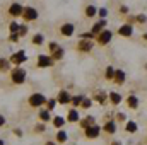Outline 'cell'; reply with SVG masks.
<instances>
[{
    "mask_svg": "<svg viewBox=\"0 0 147 145\" xmlns=\"http://www.w3.org/2000/svg\"><path fill=\"white\" fill-rule=\"evenodd\" d=\"M26 77H28V72H26V68H22V67H14V68L10 70V80H12V84H16V85L24 84V82H26Z\"/></svg>",
    "mask_w": 147,
    "mask_h": 145,
    "instance_id": "1",
    "label": "cell"
},
{
    "mask_svg": "<svg viewBox=\"0 0 147 145\" xmlns=\"http://www.w3.org/2000/svg\"><path fill=\"white\" fill-rule=\"evenodd\" d=\"M48 55L53 58V62H57V60H62L63 58V55H65V50L58 44V43H55V41H51V43H48Z\"/></svg>",
    "mask_w": 147,
    "mask_h": 145,
    "instance_id": "2",
    "label": "cell"
},
{
    "mask_svg": "<svg viewBox=\"0 0 147 145\" xmlns=\"http://www.w3.org/2000/svg\"><path fill=\"white\" fill-rule=\"evenodd\" d=\"M46 96L45 94H41V92H33L29 97H28V104L31 106V108H43L45 104H46Z\"/></svg>",
    "mask_w": 147,
    "mask_h": 145,
    "instance_id": "3",
    "label": "cell"
},
{
    "mask_svg": "<svg viewBox=\"0 0 147 145\" xmlns=\"http://www.w3.org/2000/svg\"><path fill=\"white\" fill-rule=\"evenodd\" d=\"M9 62H10V63H12L14 67H21L22 63H26V62H28V55H26V51H24V50L14 51V53L10 55Z\"/></svg>",
    "mask_w": 147,
    "mask_h": 145,
    "instance_id": "4",
    "label": "cell"
},
{
    "mask_svg": "<svg viewBox=\"0 0 147 145\" xmlns=\"http://www.w3.org/2000/svg\"><path fill=\"white\" fill-rule=\"evenodd\" d=\"M111 39H113V31H110V29H103L101 34L96 36V43H98L99 46H106V44H110Z\"/></svg>",
    "mask_w": 147,
    "mask_h": 145,
    "instance_id": "5",
    "label": "cell"
},
{
    "mask_svg": "<svg viewBox=\"0 0 147 145\" xmlns=\"http://www.w3.org/2000/svg\"><path fill=\"white\" fill-rule=\"evenodd\" d=\"M38 17H39V14H38V10L34 7H24V10H22V19L26 21V22H33V21H36Z\"/></svg>",
    "mask_w": 147,
    "mask_h": 145,
    "instance_id": "6",
    "label": "cell"
},
{
    "mask_svg": "<svg viewBox=\"0 0 147 145\" xmlns=\"http://www.w3.org/2000/svg\"><path fill=\"white\" fill-rule=\"evenodd\" d=\"M101 126L96 123V125H92V126H89V128H86L84 130V137L86 138H89V140H94V138H98L99 135H101Z\"/></svg>",
    "mask_w": 147,
    "mask_h": 145,
    "instance_id": "7",
    "label": "cell"
},
{
    "mask_svg": "<svg viewBox=\"0 0 147 145\" xmlns=\"http://www.w3.org/2000/svg\"><path fill=\"white\" fill-rule=\"evenodd\" d=\"M53 58L50 55H38V62H36V67L38 68H50L53 67Z\"/></svg>",
    "mask_w": 147,
    "mask_h": 145,
    "instance_id": "8",
    "label": "cell"
},
{
    "mask_svg": "<svg viewBox=\"0 0 147 145\" xmlns=\"http://www.w3.org/2000/svg\"><path fill=\"white\" fill-rule=\"evenodd\" d=\"M70 101H72V94H70L67 89H62V91L57 94V103H58V104L67 106V104H70Z\"/></svg>",
    "mask_w": 147,
    "mask_h": 145,
    "instance_id": "9",
    "label": "cell"
},
{
    "mask_svg": "<svg viewBox=\"0 0 147 145\" xmlns=\"http://www.w3.org/2000/svg\"><path fill=\"white\" fill-rule=\"evenodd\" d=\"M92 48H94V41H87V39L77 41V51H80V53H89Z\"/></svg>",
    "mask_w": 147,
    "mask_h": 145,
    "instance_id": "10",
    "label": "cell"
},
{
    "mask_svg": "<svg viewBox=\"0 0 147 145\" xmlns=\"http://www.w3.org/2000/svg\"><path fill=\"white\" fill-rule=\"evenodd\" d=\"M22 10H24V7H22L19 2H14V3H10V7H9V15H10V17H22Z\"/></svg>",
    "mask_w": 147,
    "mask_h": 145,
    "instance_id": "11",
    "label": "cell"
},
{
    "mask_svg": "<svg viewBox=\"0 0 147 145\" xmlns=\"http://www.w3.org/2000/svg\"><path fill=\"white\" fill-rule=\"evenodd\" d=\"M60 34L65 38H70L75 34V26H74L72 22H65V24H62L60 26Z\"/></svg>",
    "mask_w": 147,
    "mask_h": 145,
    "instance_id": "12",
    "label": "cell"
},
{
    "mask_svg": "<svg viewBox=\"0 0 147 145\" xmlns=\"http://www.w3.org/2000/svg\"><path fill=\"white\" fill-rule=\"evenodd\" d=\"M125 80H127V73H125V70H121V68H115L113 82H115L116 85H123V84H125Z\"/></svg>",
    "mask_w": 147,
    "mask_h": 145,
    "instance_id": "13",
    "label": "cell"
},
{
    "mask_svg": "<svg viewBox=\"0 0 147 145\" xmlns=\"http://www.w3.org/2000/svg\"><path fill=\"white\" fill-rule=\"evenodd\" d=\"M101 130H103L105 133H108V135H115L116 130H118L116 121H115V119H111V121H105V125L101 126Z\"/></svg>",
    "mask_w": 147,
    "mask_h": 145,
    "instance_id": "14",
    "label": "cell"
},
{
    "mask_svg": "<svg viewBox=\"0 0 147 145\" xmlns=\"http://www.w3.org/2000/svg\"><path fill=\"white\" fill-rule=\"evenodd\" d=\"M118 36H123V38H130L134 34V26H130V24H121L120 28H118Z\"/></svg>",
    "mask_w": 147,
    "mask_h": 145,
    "instance_id": "15",
    "label": "cell"
},
{
    "mask_svg": "<svg viewBox=\"0 0 147 145\" xmlns=\"http://www.w3.org/2000/svg\"><path fill=\"white\" fill-rule=\"evenodd\" d=\"M92 101H96L98 104L105 106V104L108 103V92H105V91H98V92L92 96Z\"/></svg>",
    "mask_w": 147,
    "mask_h": 145,
    "instance_id": "16",
    "label": "cell"
},
{
    "mask_svg": "<svg viewBox=\"0 0 147 145\" xmlns=\"http://www.w3.org/2000/svg\"><path fill=\"white\" fill-rule=\"evenodd\" d=\"M79 125H80V128H82V130H86V128H89V126L96 125V118H94L92 114H87L86 118H80Z\"/></svg>",
    "mask_w": 147,
    "mask_h": 145,
    "instance_id": "17",
    "label": "cell"
},
{
    "mask_svg": "<svg viewBox=\"0 0 147 145\" xmlns=\"http://www.w3.org/2000/svg\"><path fill=\"white\" fill-rule=\"evenodd\" d=\"M67 123H79L80 121V114H79V109H69V113H67Z\"/></svg>",
    "mask_w": 147,
    "mask_h": 145,
    "instance_id": "18",
    "label": "cell"
},
{
    "mask_svg": "<svg viewBox=\"0 0 147 145\" xmlns=\"http://www.w3.org/2000/svg\"><path fill=\"white\" fill-rule=\"evenodd\" d=\"M106 24H108V22H106V19H99V21H98V22H96V24H94V26L91 28V33H92L94 36L101 34V31H103V29L106 28Z\"/></svg>",
    "mask_w": 147,
    "mask_h": 145,
    "instance_id": "19",
    "label": "cell"
},
{
    "mask_svg": "<svg viewBox=\"0 0 147 145\" xmlns=\"http://www.w3.org/2000/svg\"><path fill=\"white\" fill-rule=\"evenodd\" d=\"M125 103H127V108H128V109H137V108H139V104H140L139 97H137V96H134V94H130V96L125 99Z\"/></svg>",
    "mask_w": 147,
    "mask_h": 145,
    "instance_id": "20",
    "label": "cell"
},
{
    "mask_svg": "<svg viewBox=\"0 0 147 145\" xmlns=\"http://www.w3.org/2000/svg\"><path fill=\"white\" fill-rule=\"evenodd\" d=\"M67 140H69V133H67L63 128H62V130H58V132H57V135H55V142L62 145V144H67Z\"/></svg>",
    "mask_w": 147,
    "mask_h": 145,
    "instance_id": "21",
    "label": "cell"
},
{
    "mask_svg": "<svg viewBox=\"0 0 147 145\" xmlns=\"http://www.w3.org/2000/svg\"><path fill=\"white\" fill-rule=\"evenodd\" d=\"M51 123H53V126H55L57 130H62V128L67 125V119H65L63 116H53V118H51Z\"/></svg>",
    "mask_w": 147,
    "mask_h": 145,
    "instance_id": "22",
    "label": "cell"
},
{
    "mask_svg": "<svg viewBox=\"0 0 147 145\" xmlns=\"http://www.w3.org/2000/svg\"><path fill=\"white\" fill-rule=\"evenodd\" d=\"M108 101H110L113 106H118V104H121L123 97H121L120 92H110V94H108Z\"/></svg>",
    "mask_w": 147,
    "mask_h": 145,
    "instance_id": "23",
    "label": "cell"
},
{
    "mask_svg": "<svg viewBox=\"0 0 147 145\" xmlns=\"http://www.w3.org/2000/svg\"><path fill=\"white\" fill-rule=\"evenodd\" d=\"M137 130H139V125H137L134 119H127V123H125V132H127V133H137Z\"/></svg>",
    "mask_w": 147,
    "mask_h": 145,
    "instance_id": "24",
    "label": "cell"
},
{
    "mask_svg": "<svg viewBox=\"0 0 147 145\" xmlns=\"http://www.w3.org/2000/svg\"><path fill=\"white\" fill-rule=\"evenodd\" d=\"M84 15H86L87 19H91V17L98 15V7H94V5H87V7L84 9Z\"/></svg>",
    "mask_w": 147,
    "mask_h": 145,
    "instance_id": "25",
    "label": "cell"
},
{
    "mask_svg": "<svg viewBox=\"0 0 147 145\" xmlns=\"http://www.w3.org/2000/svg\"><path fill=\"white\" fill-rule=\"evenodd\" d=\"M38 118H39L41 123H48V121H51V114H50V111H46V109H41V111L38 113Z\"/></svg>",
    "mask_w": 147,
    "mask_h": 145,
    "instance_id": "26",
    "label": "cell"
},
{
    "mask_svg": "<svg viewBox=\"0 0 147 145\" xmlns=\"http://www.w3.org/2000/svg\"><path fill=\"white\" fill-rule=\"evenodd\" d=\"M31 43H33L34 46H41V44L45 43V36H43L41 33H36V34H33V39H31Z\"/></svg>",
    "mask_w": 147,
    "mask_h": 145,
    "instance_id": "27",
    "label": "cell"
},
{
    "mask_svg": "<svg viewBox=\"0 0 147 145\" xmlns=\"http://www.w3.org/2000/svg\"><path fill=\"white\" fill-rule=\"evenodd\" d=\"M10 65H12V63H10L7 58H3V56L0 58V72H9V70H10Z\"/></svg>",
    "mask_w": 147,
    "mask_h": 145,
    "instance_id": "28",
    "label": "cell"
},
{
    "mask_svg": "<svg viewBox=\"0 0 147 145\" xmlns=\"http://www.w3.org/2000/svg\"><path fill=\"white\" fill-rule=\"evenodd\" d=\"M84 97H86L84 94H77V96H72V101H70V104H72L74 108L80 106V103H82V99H84Z\"/></svg>",
    "mask_w": 147,
    "mask_h": 145,
    "instance_id": "29",
    "label": "cell"
},
{
    "mask_svg": "<svg viewBox=\"0 0 147 145\" xmlns=\"http://www.w3.org/2000/svg\"><path fill=\"white\" fill-rule=\"evenodd\" d=\"M113 77H115V67L108 65L106 70H105V79H106V80H113Z\"/></svg>",
    "mask_w": 147,
    "mask_h": 145,
    "instance_id": "30",
    "label": "cell"
},
{
    "mask_svg": "<svg viewBox=\"0 0 147 145\" xmlns=\"http://www.w3.org/2000/svg\"><path fill=\"white\" fill-rule=\"evenodd\" d=\"M19 22H16V21H12L10 24H9V31H10V34H17L19 33Z\"/></svg>",
    "mask_w": 147,
    "mask_h": 145,
    "instance_id": "31",
    "label": "cell"
},
{
    "mask_svg": "<svg viewBox=\"0 0 147 145\" xmlns=\"http://www.w3.org/2000/svg\"><path fill=\"white\" fill-rule=\"evenodd\" d=\"M91 106H92V99H91V97H84L82 103H80V108L82 109H89Z\"/></svg>",
    "mask_w": 147,
    "mask_h": 145,
    "instance_id": "32",
    "label": "cell"
},
{
    "mask_svg": "<svg viewBox=\"0 0 147 145\" xmlns=\"http://www.w3.org/2000/svg\"><path fill=\"white\" fill-rule=\"evenodd\" d=\"M79 38H80V39H87V41H96V36H94L91 31H86V33H82Z\"/></svg>",
    "mask_w": 147,
    "mask_h": 145,
    "instance_id": "33",
    "label": "cell"
},
{
    "mask_svg": "<svg viewBox=\"0 0 147 145\" xmlns=\"http://www.w3.org/2000/svg\"><path fill=\"white\" fill-rule=\"evenodd\" d=\"M58 103H57V99H46V111H53L55 109V106H57Z\"/></svg>",
    "mask_w": 147,
    "mask_h": 145,
    "instance_id": "34",
    "label": "cell"
},
{
    "mask_svg": "<svg viewBox=\"0 0 147 145\" xmlns=\"http://www.w3.org/2000/svg\"><path fill=\"white\" fill-rule=\"evenodd\" d=\"M115 121H116V123H127L125 113H116V114H115Z\"/></svg>",
    "mask_w": 147,
    "mask_h": 145,
    "instance_id": "35",
    "label": "cell"
},
{
    "mask_svg": "<svg viewBox=\"0 0 147 145\" xmlns=\"http://www.w3.org/2000/svg\"><path fill=\"white\" fill-rule=\"evenodd\" d=\"M28 31H29V29H28V26H26V24H21V26H19V33H17V34H19V38H24L26 34H28Z\"/></svg>",
    "mask_w": 147,
    "mask_h": 145,
    "instance_id": "36",
    "label": "cell"
},
{
    "mask_svg": "<svg viewBox=\"0 0 147 145\" xmlns=\"http://www.w3.org/2000/svg\"><path fill=\"white\" fill-rule=\"evenodd\" d=\"M43 132H46V123H38L34 126V133H43Z\"/></svg>",
    "mask_w": 147,
    "mask_h": 145,
    "instance_id": "37",
    "label": "cell"
},
{
    "mask_svg": "<svg viewBox=\"0 0 147 145\" xmlns=\"http://www.w3.org/2000/svg\"><path fill=\"white\" fill-rule=\"evenodd\" d=\"M98 15H99V19H106V17H108V9H106V7L98 9Z\"/></svg>",
    "mask_w": 147,
    "mask_h": 145,
    "instance_id": "38",
    "label": "cell"
},
{
    "mask_svg": "<svg viewBox=\"0 0 147 145\" xmlns=\"http://www.w3.org/2000/svg\"><path fill=\"white\" fill-rule=\"evenodd\" d=\"M135 19H137V22H140V24H146L147 22V15L146 14H139V15H135Z\"/></svg>",
    "mask_w": 147,
    "mask_h": 145,
    "instance_id": "39",
    "label": "cell"
},
{
    "mask_svg": "<svg viewBox=\"0 0 147 145\" xmlns=\"http://www.w3.org/2000/svg\"><path fill=\"white\" fill-rule=\"evenodd\" d=\"M135 22H137V19H135V15H128V17H127V22H125V24H130V26H134Z\"/></svg>",
    "mask_w": 147,
    "mask_h": 145,
    "instance_id": "40",
    "label": "cell"
},
{
    "mask_svg": "<svg viewBox=\"0 0 147 145\" xmlns=\"http://www.w3.org/2000/svg\"><path fill=\"white\" fill-rule=\"evenodd\" d=\"M21 38H19V34H9V41L10 43H17Z\"/></svg>",
    "mask_w": 147,
    "mask_h": 145,
    "instance_id": "41",
    "label": "cell"
},
{
    "mask_svg": "<svg viewBox=\"0 0 147 145\" xmlns=\"http://www.w3.org/2000/svg\"><path fill=\"white\" fill-rule=\"evenodd\" d=\"M12 132H14V135H16V137H19V138H21V137H22V135H24V132H22V130H21V128H14V130H12Z\"/></svg>",
    "mask_w": 147,
    "mask_h": 145,
    "instance_id": "42",
    "label": "cell"
},
{
    "mask_svg": "<svg viewBox=\"0 0 147 145\" xmlns=\"http://www.w3.org/2000/svg\"><path fill=\"white\" fill-rule=\"evenodd\" d=\"M120 14L127 15V14H128V5H121V7H120Z\"/></svg>",
    "mask_w": 147,
    "mask_h": 145,
    "instance_id": "43",
    "label": "cell"
},
{
    "mask_svg": "<svg viewBox=\"0 0 147 145\" xmlns=\"http://www.w3.org/2000/svg\"><path fill=\"white\" fill-rule=\"evenodd\" d=\"M5 125H7V119H5V116H3V114H0V128H2V126H5Z\"/></svg>",
    "mask_w": 147,
    "mask_h": 145,
    "instance_id": "44",
    "label": "cell"
},
{
    "mask_svg": "<svg viewBox=\"0 0 147 145\" xmlns=\"http://www.w3.org/2000/svg\"><path fill=\"white\" fill-rule=\"evenodd\" d=\"M45 145H57V142H55V140H46Z\"/></svg>",
    "mask_w": 147,
    "mask_h": 145,
    "instance_id": "45",
    "label": "cell"
},
{
    "mask_svg": "<svg viewBox=\"0 0 147 145\" xmlns=\"http://www.w3.org/2000/svg\"><path fill=\"white\" fill-rule=\"evenodd\" d=\"M110 145H123V144H121V142H120V140H113V142H111Z\"/></svg>",
    "mask_w": 147,
    "mask_h": 145,
    "instance_id": "46",
    "label": "cell"
},
{
    "mask_svg": "<svg viewBox=\"0 0 147 145\" xmlns=\"http://www.w3.org/2000/svg\"><path fill=\"white\" fill-rule=\"evenodd\" d=\"M142 39H144V41H147V33H144V34H142Z\"/></svg>",
    "mask_w": 147,
    "mask_h": 145,
    "instance_id": "47",
    "label": "cell"
},
{
    "mask_svg": "<svg viewBox=\"0 0 147 145\" xmlns=\"http://www.w3.org/2000/svg\"><path fill=\"white\" fill-rule=\"evenodd\" d=\"M0 145H5V140H2V138H0Z\"/></svg>",
    "mask_w": 147,
    "mask_h": 145,
    "instance_id": "48",
    "label": "cell"
},
{
    "mask_svg": "<svg viewBox=\"0 0 147 145\" xmlns=\"http://www.w3.org/2000/svg\"><path fill=\"white\" fill-rule=\"evenodd\" d=\"M146 70H147V63H146Z\"/></svg>",
    "mask_w": 147,
    "mask_h": 145,
    "instance_id": "49",
    "label": "cell"
}]
</instances>
